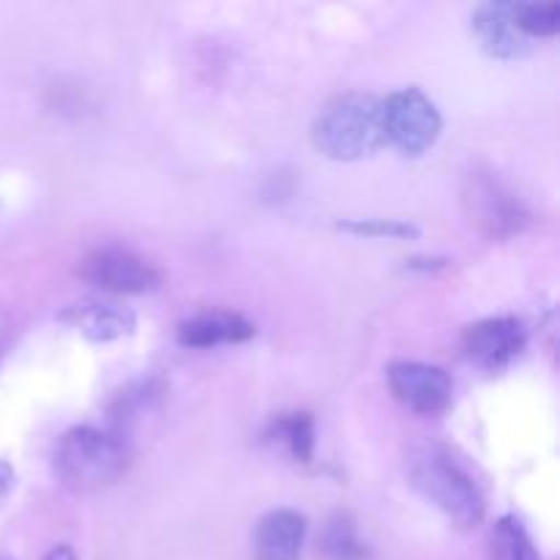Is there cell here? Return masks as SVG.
Segmentation results:
<instances>
[{
	"label": "cell",
	"instance_id": "obj_6",
	"mask_svg": "<svg viewBox=\"0 0 560 560\" xmlns=\"http://www.w3.org/2000/svg\"><path fill=\"white\" fill-rule=\"evenodd\" d=\"M77 273L85 282L118 295L151 293L162 284V271L126 246H96L82 257Z\"/></svg>",
	"mask_w": 560,
	"mask_h": 560
},
{
	"label": "cell",
	"instance_id": "obj_7",
	"mask_svg": "<svg viewBox=\"0 0 560 560\" xmlns=\"http://www.w3.org/2000/svg\"><path fill=\"white\" fill-rule=\"evenodd\" d=\"M394 399L416 416H441L452 405V377L421 361H394L386 372Z\"/></svg>",
	"mask_w": 560,
	"mask_h": 560
},
{
	"label": "cell",
	"instance_id": "obj_10",
	"mask_svg": "<svg viewBox=\"0 0 560 560\" xmlns=\"http://www.w3.org/2000/svg\"><path fill=\"white\" fill-rule=\"evenodd\" d=\"M474 33L481 49L498 60H517L530 52L528 38L514 22L512 3H481L474 11Z\"/></svg>",
	"mask_w": 560,
	"mask_h": 560
},
{
	"label": "cell",
	"instance_id": "obj_9",
	"mask_svg": "<svg viewBox=\"0 0 560 560\" xmlns=\"http://www.w3.org/2000/svg\"><path fill=\"white\" fill-rule=\"evenodd\" d=\"M255 334V323H249L244 315H238V312L211 310L178 323L175 339H178V345H184V348L208 350L219 348V345L249 342Z\"/></svg>",
	"mask_w": 560,
	"mask_h": 560
},
{
	"label": "cell",
	"instance_id": "obj_1",
	"mask_svg": "<svg viewBox=\"0 0 560 560\" xmlns=\"http://www.w3.org/2000/svg\"><path fill=\"white\" fill-rule=\"evenodd\" d=\"M129 446L115 432L74 427L52 452V470L60 487L71 492H98L115 485L129 468Z\"/></svg>",
	"mask_w": 560,
	"mask_h": 560
},
{
	"label": "cell",
	"instance_id": "obj_11",
	"mask_svg": "<svg viewBox=\"0 0 560 560\" xmlns=\"http://www.w3.org/2000/svg\"><path fill=\"white\" fill-rule=\"evenodd\" d=\"M306 539V517L295 509H273L257 523L255 560H299Z\"/></svg>",
	"mask_w": 560,
	"mask_h": 560
},
{
	"label": "cell",
	"instance_id": "obj_3",
	"mask_svg": "<svg viewBox=\"0 0 560 560\" xmlns=\"http://www.w3.org/2000/svg\"><path fill=\"white\" fill-rule=\"evenodd\" d=\"M410 485L457 528L470 530L485 520L487 503L479 485L446 448H424L410 465Z\"/></svg>",
	"mask_w": 560,
	"mask_h": 560
},
{
	"label": "cell",
	"instance_id": "obj_15",
	"mask_svg": "<svg viewBox=\"0 0 560 560\" xmlns=\"http://www.w3.org/2000/svg\"><path fill=\"white\" fill-rule=\"evenodd\" d=\"M323 552L331 560H366L370 550H366L364 541L359 539V530L355 523L348 514H337L328 523L326 534H323Z\"/></svg>",
	"mask_w": 560,
	"mask_h": 560
},
{
	"label": "cell",
	"instance_id": "obj_19",
	"mask_svg": "<svg viewBox=\"0 0 560 560\" xmlns=\"http://www.w3.org/2000/svg\"><path fill=\"white\" fill-rule=\"evenodd\" d=\"M42 560H77V556L69 545H58V547H52V550H49Z\"/></svg>",
	"mask_w": 560,
	"mask_h": 560
},
{
	"label": "cell",
	"instance_id": "obj_17",
	"mask_svg": "<svg viewBox=\"0 0 560 560\" xmlns=\"http://www.w3.org/2000/svg\"><path fill=\"white\" fill-rule=\"evenodd\" d=\"M337 230L361 238H416L419 228L402 219H345L337 224Z\"/></svg>",
	"mask_w": 560,
	"mask_h": 560
},
{
	"label": "cell",
	"instance_id": "obj_2",
	"mask_svg": "<svg viewBox=\"0 0 560 560\" xmlns=\"http://www.w3.org/2000/svg\"><path fill=\"white\" fill-rule=\"evenodd\" d=\"M312 142L334 162H359L383 148L381 102L370 93H342L323 104L312 124Z\"/></svg>",
	"mask_w": 560,
	"mask_h": 560
},
{
	"label": "cell",
	"instance_id": "obj_5",
	"mask_svg": "<svg viewBox=\"0 0 560 560\" xmlns=\"http://www.w3.org/2000/svg\"><path fill=\"white\" fill-rule=\"evenodd\" d=\"M381 126L383 145H392L405 159H421L441 140L443 118L424 91L402 88L381 102Z\"/></svg>",
	"mask_w": 560,
	"mask_h": 560
},
{
	"label": "cell",
	"instance_id": "obj_13",
	"mask_svg": "<svg viewBox=\"0 0 560 560\" xmlns=\"http://www.w3.org/2000/svg\"><path fill=\"white\" fill-rule=\"evenodd\" d=\"M266 435L282 443L299 463H312V457H315V419H312V413L295 410V413L277 416L268 424Z\"/></svg>",
	"mask_w": 560,
	"mask_h": 560
},
{
	"label": "cell",
	"instance_id": "obj_12",
	"mask_svg": "<svg viewBox=\"0 0 560 560\" xmlns=\"http://www.w3.org/2000/svg\"><path fill=\"white\" fill-rule=\"evenodd\" d=\"M60 320L88 337L91 342H115L120 337H129L137 326L135 312L118 304H102V301H85V304L71 306L60 315Z\"/></svg>",
	"mask_w": 560,
	"mask_h": 560
},
{
	"label": "cell",
	"instance_id": "obj_8",
	"mask_svg": "<svg viewBox=\"0 0 560 560\" xmlns=\"http://www.w3.org/2000/svg\"><path fill=\"white\" fill-rule=\"evenodd\" d=\"M528 345V328L517 317H485L465 328L463 350L481 370H506Z\"/></svg>",
	"mask_w": 560,
	"mask_h": 560
},
{
	"label": "cell",
	"instance_id": "obj_4",
	"mask_svg": "<svg viewBox=\"0 0 560 560\" xmlns=\"http://www.w3.org/2000/svg\"><path fill=\"white\" fill-rule=\"evenodd\" d=\"M459 197L470 228L490 241L514 238L530 224V211L523 197L509 189L492 170H470L463 178Z\"/></svg>",
	"mask_w": 560,
	"mask_h": 560
},
{
	"label": "cell",
	"instance_id": "obj_16",
	"mask_svg": "<svg viewBox=\"0 0 560 560\" xmlns=\"http://www.w3.org/2000/svg\"><path fill=\"white\" fill-rule=\"evenodd\" d=\"M514 22L525 38H552L560 31V3H512Z\"/></svg>",
	"mask_w": 560,
	"mask_h": 560
},
{
	"label": "cell",
	"instance_id": "obj_14",
	"mask_svg": "<svg viewBox=\"0 0 560 560\" xmlns=\"http://www.w3.org/2000/svg\"><path fill=\"white\" fill-rule=\"evenodd\" d=\"M492 560H541L534 539L517 517H501L490 530Z\"/></svg>",
	"mask_w": 560,
	"mask_h": 560
},
{
	"label": "cell",
	"instance_id": "obj_18",
	"mask_svg": "<svg viewBox=\"0 0 560 560\" xmlns=\"http://www.w3.org/2000/svg\"><path fill=\"white\" fill-rule=\"evenodd\" d=\"M14 468H11L5 459H0V503H3L5 498H9V492L14 490Z\"/></svg>",
	"mask_w": 560,
	"mask_h": 560
}]
</instances>
